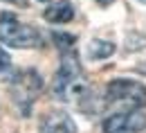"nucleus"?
I'll return each mask as SVG.
<instances>
[{"mask_svg": "<svg viewBox=\"0 0 146 133\" xmlns=\"http://www.w3.org/2000/svg\"><path fill=\"white\" fill-rule=\"evenodd\" d=\"M11 68V57L0 47V72H5V70H9Z\"/></svg>", "mask_w": 146, "mask_h": 133, "instance_id": "9d476101", "label": "nucleus"}, {"mask_svg": "<svg viewBox=\"0 0 146 133\" xmlns=\"http://www.w3.org/2000/svg\"><path fill=\"white\" fill-rule=\"evenodd\" d=\"M2 2H9V5H18V7H27V0H2Z\"/></svg>", "mask_w": 146, "mask_h": 133, "instance_id": "9b49d317", "label": "nucleus"}, {"mask_svg": "<svg viewBox=\"0 0 146 133\" xmlns=\"http://www.w3.org/2000/svg\"><path fill=\"white\" fill-rule=\"evenodd\" d=\"M146 129L144 108L117 111L104 120V133H142Z\"/></svg>", "mask_w": 146, "mask_h": 133, "instance_id": "39448f33", "label": "nucleus"}, {"mask_svg": "<svg viewBox=\"0 0 146 133\" xmlns=\"http://www.w3.org/2000/svg\"><path fill=\"white\" fill-rule=\"evenodd\" d=\"M97 2H99V5H110L112 0H97Z\"/></svg>", "mask_w": 146, "mask_h": 133, "instance_id": "f8f14e48", "label": "nucleus"}, {"mask_svg": "<svg viewBox=\"0 0 146 133\" xmlns=\"http://www.w3.org/2000/svg\"><path fill=\"white\" fill-rule=\"evenodd\" d=\"M115 43L112 41H104V38H92L90 43H88V47H86V54L90 61H104V59H108L115 54Z\"/></svg>", "mask_w": 146, "mask_h": 133, "instance_id": "6e6552de", "label": "nucleus"}, {"mask_svg": "<svg viewBox=\"0 0 146 133\" xmlns=\"http://www.w3.org/2000/svg\"><path fill=\"white\" fill-rule=\"evenodd\" d=\"M52 93L56 99L76 104L79 108H86V99L90 102V86H88L81 63L72 50L61 52V68L52 81Z\"/></svg>", "mask_w": 146, "mask_h": 133, "instance_id": "f257e3e1", "label": "nucleus"}, {"mask_svg": "<svg viewBox=\"0 0 146 133\" xmlns=\"http://www.w3.org/2000/svg\"><path fill=\"white\" fill-rule=\"evenodd\" d=\"M106 106L110 108H144L146 86L137 79H112L106 86Z\"/></svg>", "mask_w": 146, "mask_h": 133, "instance_id": "f03ea898", "label": "nucleus"}, {"mask_svg": "<svg viewBox=\"0 0 146 133\" xmlns=\"http://www.w3.org/2000/svg\"><path fill=\"white\" fill-rule=\"evenodd\" d=\"M40 133H76V124L68 113L63 111H52V113L43 115L40 124H38Z\"/></svg>", "mask_w": 146, "mask_h": 133, "instance_id": "423d86ee", "label": "nucleus"}, {"mask_svg": "<svg viewBox=\"0 0 146 133\" xmlns=\"http://www.w3.org/2000/svg\"><path fill=\"white\" fill-rule=\"evenodd\" d=\"M0 43L16 47V50H32L43 45V36L38 34L36 27L20 23L14 14L0 16Z\"/></svg>", "mask_w": 146, "mask_h": 133, "instance_id": "7ed1b4c3", "label": "nucleus"}, {"mask_svg": "<svg viewBox=\"0 0 146 133\" xmlns=\"http://www.w3.org/2000/svg\"><path fill=\"white\" fill-rule=\"evenodd\" d=\"M52 41H54V45L61 50V52H68V50H72V47H74V41H76V36H72V34H58V32H54V34H52Z\"/></svg>", "mask_w": 146, "mask_h": 133, "instance_id": "1a4fd4ad", "label": "nucleus"}, {"mask_svg": "<svg viewBox=\"0 0 146 133\" xmlns=\"http://www.w3.org/2000/svg\"><path fill=\"white\" fill-rule=\"evenodd\" d=\"M43 18L52 25H61V23H70L74 18V5L70 0H58L45 7L43 11Z\"/></svg>", "mask_w": 146, "mask_h": 133, "instance_id": "0eeeda50", "label": "nucleus"}, {"mask_svg": "<svg viewBox=\"0 0 146 133\" xmlns=\"http://www.w3.org/2000/svg\"><path fill=\"white\" fill-rule=\"evenodd\" d=\"M40 90H43V79H40V75H38L36 70H23L16 77H11V81H9L11 99H14L16 108L25 117L29 115V108L36 102Z\"/></svg>", "mask_w": 146, "mask_h": 133, "instance_id": "20e7f679", "label": "nucleus"}, {"mask_svg": "<svg viewBox=\"0 0 146 133\" xmlns=\"http://www.w3.org/2000/svg\"><path fill=\"white\" fill-rule=\"evenodd\" d=\"M137 2H142V5H146V0H137Z\"/></svg>", "mask_w": 146, "mask_h": 133, "instance_id": "ddd939ff", "label": "nucleus"}]
</instances>
